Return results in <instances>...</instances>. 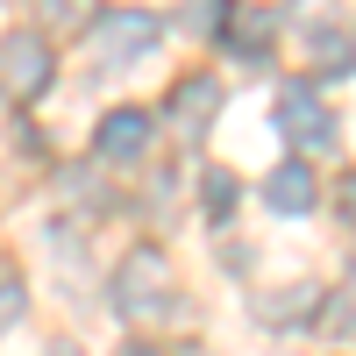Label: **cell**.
<instances>
[{"label": "cell", "mask_w": 356, "mask_h": 356, "mask_svg": "<svg viewBox=\"0 0 356 356\" xmlns=\"http://www.w3.org/2000/svg\"><path fill=\"white\" fill-rule=\"evenodd\" d=\"M50 79H57V57L43 43V29H8L0 36V86L15 100H36V93H50Z\"/></svg>", "instance_id": "obj_1"}, {"label": "cell", "mask_w": 356, "mask_h": 356, "mask_svg": "<svg viewBox=\"0 0 356 356\" xmlns=\"http://www.w3.org/2000/svg\"><path fill=\"white\" fill-rule=\"evenodd\" d=\"M164 250H129L122 264H114V278H107V300H114V314L122 321H136V314H157V292H164Z\"/></svg>", "instance_id": "obj_2"}, {"label": "cell", "mask_w": 356, "mask_h": 356, "mask_svg": "<svg viewBox=\"0 0 356 356\" xmlns=\"http://www.w3.org/2000/svg\"><path fill=\"white\" fill-rule=\"evenodd\" d=\"M278 136H292L300 150H335V114H328V100L314 93V86H300L292 79L285 93H278Z\"/></svg>", "instance_id": "obj_3"}, {"label": "cell", "mask_w": 356, "mask_h": 356, "mask_svg": "<svg viewBox=\"0 0 356 356\" xmlns=\"http://www.w3.org/2000/svg\"><path fill=\"white\" fill-rule=\"evenodd\" d=\"M150 43H157V15H143V8L100 15V29H93V65H100V72H122V65H136Z\"/></svg>", "instance_id": "obj_4"}, {"label": "cell", "mask_w": 356, "mask_h": 356, "mask_svg": "<svg viewBox=\"0 0 356 356\" xmlns=\"http://www.w3.org/2000/svg\"><path fill=\"white\" fill-rule=\"evenodd\" d=\"M150 114H143V107H114L107 114V122H100V136H93V150L107 157V164H136L143 150H150Z\"/></svg>", "instance_id": "obj_5"}, {"label": "cell", "mask_w": 356, "mask_h": 356, "mask_svg": "<svg viewBox=\"0 0 356 356\" xmlns=\"http://www.w3.org/2000/svg\"><path fill=\"white\" fill-rule=\"evenodd\" d=\"M264 200H271V214H307V207L321 200V178L292 157V164H278L271 178H264Z\"/></svg>", "instance_id": "obj_6"}, {"label": "cell", "mask_w": 356, "mask_h": 356, "mask_svg": "<svg viewBox=\"0 0 356 356\" xmlns=\"http://www.w3.org/2000/svg\"><path fill=\"white\" fill-rule=\"evenodd\" d=\"M221 107V86L214 79H207V72H193L186 86H178V93H171V114H178V122H186V129H200L207 122V114H214Z\"/></svg>", "instance_id": "obj_7"}, {"label": "cell", "mask_w": 356, "mask_h": 356, "mask_svg": "<svg viewBox=\"0 0 356 356\" xmlns=\"http://www.w3.org/2000/svg\"><path fill=\"white\" fill-rule=\"evenodd\" d=\"M36 15H43L50 29H72V36H79V29L100 22V0H36Z\"/></svg>", "instance_id": "obj_8"}, {"label": "cell", "mask_w": 356, "mask_h": 356, "mask_svg": "<svg viewBox=\"0 0 356 356\" xmlns=\"http://www.w3.org/2000/svg\"><path fill=\"white\" fill-rule=\"evenodd\" d=\"M228 43L243 50V57H257L264 43H271V15H264V8H243V15H235V29H228Z\"/></svg>", "instance_id": "obj_9"}, {"label": "cell", "mask_w": 356, "mask_h": 356, "mask_svg": "<svg viewBox=\"0 0 356 356\" xmlns=\"http://www.w3.org/2000/svg\"><path fill=\"white\" fill-rule=\"evenodd\" d=\"M328 307H335V314H328V335H356V278H349L342 292H328Z\"/></svg>", "instance_id": "obj_10"}, {"label": "cell", "mask_w": 356, "mask_h": 356, "mask_svg": "<svg viewBox=\"0 0 356 356\" xmlns=\"http://www.w3.org/2000/svg\"><path fill=\"white\" fill-rule=\"evenodd\" d=\"M207 214H228V207H235V171H207Z\"/></svg>", "instance_id": "obj_11"}, {"label": "cell", "mask_w": 356, "mask_h": 356, "mask_svg": "<svg viewBox=\"0 0 356 356\" xmlns=\"http://www.w3.org/2000/svg\"><path fill=\"white\" fill-rule=\"evenodd\" d=\"M307 300H314V285H285L278 300H264V321H292V314H300Z\"/></svg>", "instance_id": "obj_12"}, {"label": "cell", "mask_w": 356, "mask_h": 356, "mask_svg": "<svg viewBox=\"0 0 356 356\" xmlns=\"http://www.w3.org/2000/svg\"><path fill=\"white\" fill-rule=\"evenodd\" d=\"M221 15H228V0H186V29H200V36L207 29H228Z\"/></svg>", "instance_id": "obj_13"}, {"label": "cell", "mask_w": 356, "mask_h": 356, "mask_svg": "<svg viewBox=\"0 0 356 356\" xmlns=\"http://www.w3.org/2000/svg\"><path fill=\"white\" fill-rule=\"evenodd\" d=\"M8 321H22V278L0 271V328H8Z\"/></svg>", "instance_id": "obj_14"}, {"label": "cell", "mask_w": 356, "mask_h": 356, "mask_svg": "<svg viewBox=\"0 0 356 356\" xmlns=\"http://www.w3.org/2000/svg\"><path fill=\"white\" fill-rule=\"evenodd\" d=\"M314 57H321V65H349V43L342 36H314Z\"/></svg>", "instance_id": "obj_15"}, {"label": "cell", "mask_w": 356, "mask_h": 356, "mask_svg": "<svg viewBox=\"0 0 356 356\" xmlns=\"http://www.w3.org/2000/svg\"><path fill=\"white\" fill-rule=\"evenodd\" d=\"M342 214H349V221H356V171H349V178H342Z\"/></svg>", "instance_id": "obj_16"}, {"label": "cell", "mask_w": 356, "mask_h": 356, "mask_svg": "<svg viewBox=\"0 0 356 356\" xmlns=\"http://www.w3.org/2000/svg\"><path fill=\"white\" fill-rule=\"evenodd\" d=\"M43 356H86V349H79V342H50Z\"/></svg>", "instance_id": "obj_17"}, {"label": "cell", "mask_w": 356, "mask_h": 356, "mask_svg": "<svg viewBox=\"0 0 356 356\" xmlns=\"http://www.w3.org/2000/svg\"><path fill=\"white\" fill-rule=\"evenodd\" d=\"M129 356H157V349H143V342H136V349H129Z\"/></svg>", "instance_id": "obj_18"}]
</instances>
